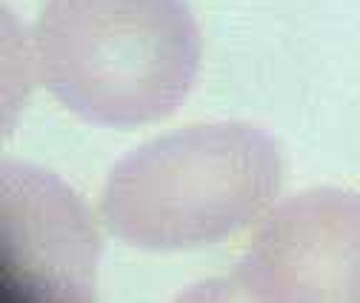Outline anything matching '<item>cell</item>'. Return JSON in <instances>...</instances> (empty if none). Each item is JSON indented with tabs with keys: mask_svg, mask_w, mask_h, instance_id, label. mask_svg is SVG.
I'll use <instances>...</instances> for the list:
<instances>
[{
	"mask_svg": "<svg viewBox=\"0 0 360 303\" xmlns=\"http://www.w3.org/2000/svg\"><path fill=\"white\" fill-rule=\"evenodd\" d=\"M198 297L360 303V192L314 186L278 200L235 266Z\"/></svg>",
	"mask_w": 360,
	"mask_h": 303,
	"instance_id": "3",
	"label": "cell"
},
{
	"mask_svg": "<svg viewBox=\"0 0 360 303\" xmlns=\"http://www.w3.org/2000/svg\"><path fill=\"white\" fill-rule=\"evenodd\" d=\"M0 264L6 303H92L98 297V224L55 172L26 160L0 166Z\"/></svg>",
	"mask_w": 360,
	"mask_h": 303,
	"instance_id": "4",
	"label": "cell"
},
{
	"mask_svg": "<svg viewBox=\"0 0 360 303\" xmlns=\"http://www.w3.org/2000/svg\"><path fill=\"white\" fill-rule=\"evenodd\" d=\"M200 52L186 0H46L34 29L49 95L75 117L123 132L177 112Z\"/></svg>",
	"mask_w": 360,
	"mask_h": 303,
	"instance_id": "2",
	"label": "cell"
},
{
	"mask_svg": "<svg viewBox=\"0 0 360 303\" xmlns=\"http://www.w3.org/2000/svg\"><path fill=\"white\" fill-rule=\"evenodd\" d=\"M283 157L249 123H189L123 155L101 189L103 229L146 252L229 240L278 203Z\"/></svg>",
	"mask_w": 360,
	"mask_h": 303,
	"instance_id": "1",
	"label": "cell"
}]
</instances>
